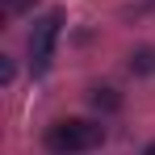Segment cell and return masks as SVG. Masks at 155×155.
<instances>
[{"mask_svg": "<svg viewBox=\"0 0 155 155\" xmlns=\"http://www.w3.org/2000/svg\"><path fill=\"white\" fill-rule=\"evenodd\" d=\"M105 143V126L88 122V117H67V122H54L46 130V147L54 155H80V151H92Z\"/></svg>", "mask_w": 155, "mask_h": 155, "instance_id": "6da1fadb", "label": "cell"}, {"mask_svg": "<svg viewBox=\"0 0 155 155\" xmlns=\"http://www.w3.org/2000/svg\"><path fill=\"white\" fill-rule=\"evenodd\" d=\"M59 29H63V13H46L42 21H34V29H29V59H34L38 71L51 63V51H54Z\"/></svg>", "mask_w": 155, "mask_h": 155, "instance_id": "7a4b0ae2", "label": "cell"}, {"mask_svg": "<svg viewBox=\"0 0 155 155\" xmlns=\"http://www.w3.org/2000/svg\"><path fill=\"white\" fill-rule=\"evenodd\" d=\"M88 101H92V109H101V113H113V109H122V97H117V88H92V92H88Z\"/></svg>", "mask_w": 155, "mask_h": 155, "instance_id": "3957f363", "label": "cell"}, {"mask_svg": "<svg viewBox=\"0 0 155 155\" xmlns=\"http://www.w3.org/2000/svg\"><path fill=\"white\" fill-rule=\"evenodd\" d=\"M130 71L134 76H151L155 71V46H138V51L130 54Z\"/></svg>", "mask_w": 155, "mask_h": 155, "instance_id": "277c9868", "label": "cell"}, {"mask_svg": "<svg viewBox=\"0 0 155 155\" xmlns=\"http://www.w3.org/2000/svg\"><path fill=\"white\" fill-rule=\"evenodd\" d=\"M38 0H4V13L8 17H17V13H25V8H34Z\"/></svg>", "mask_w": 155, "mask_h": 155, "instance_id": "5b68a950", "label": "cell"}, {"mask_svg": "<svg viewBox=\"0 0 155 155\" xmlns=\"http://www.w3.org/2000/svg\"><path fill=\"white\" fill-rule=\"evenodd\" d=\"M13 76H17L13 71V59H0V84H13Z\"/></svg>", "mask_w": 155, "mask_h": 155, "instance_id": "8992f818", "label": "cell"}, {"mask_svg": "<svg viewBox=\"0 0 155 155\" xmlns=\"http://www.w3.org/2000/svg\"><path fill=\"white\" fill-rule=\"evenodd\" d=\"M143 155H155V143H147V147H143Z\"/></svg>", "mask_w": 155, "mask_h": 155, "instance_id": "52a82bcc", "label": "cell"}]
</instances>
